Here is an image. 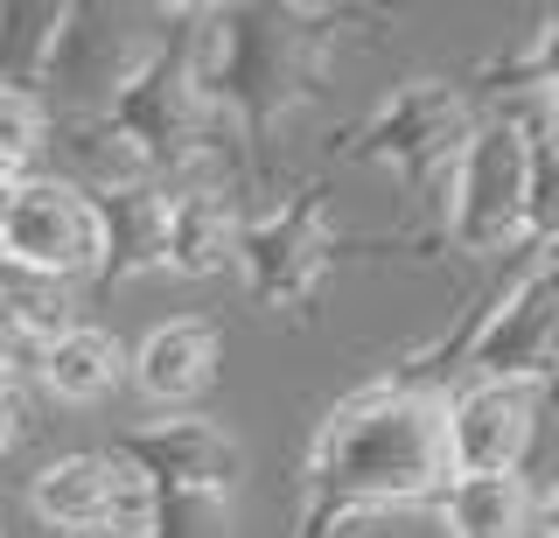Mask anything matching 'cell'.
<instances>
[{
	"label": "cell",
	"instance_id": "cell-10",
	"mask_svg": "<svg viewBox=\"0 0 559 538\" xmlns=\"http://www.w3.org/2000/svg\"><path fill=\"white\" fill-rule=\"evenodd\" d=\"M105 455L154 482V497H231L245 482V447L231 427L203 420V413H168V420L127 427Z\"/></svg>",
	"mask_w": 559,
	"mask_h": 538
},
{
	"label": "cell",
	"instance_id": "cell-12",
	"mask_svg": "<svg viewBox=\"0 0 559 538\" xmlns=\"http://www.w3.org/2000/svg\"><path fill=\"white\" fill-rule=\"evenodd\" d=\"M245 211L238 189H162V266L182 280H210V273L238 266Z\"/></svg>",
	"mask_w": 559,
	"mask_h": 538
},
{
	"label": "cell",
	"instance_id": "cell-8",
	"mask_svg": "<svg viewBox=\"0 0 559 538\" xmlns=\"http://www.w3.org/2000/svg\"><path fill=\"white\" fill-rule=\"evenodd\" d=\"M147 28H127V14L112 8H63V28L49 43V63H43V112H105L127 84L147 71L154 57Z\"/></svg>",
	"mask_w": 559,
	"mask_h": 538
},
{
	"label": "cell",
	"instance_id": "cell-11",
	"mask_svg": "<svg viewBox=\"0 0 559 538\" xmlns=\"http://www.w3.org/2000/svg\"><path fill=\"white\" fill-rule=\"evenodd\" d=\"M217 363H224L217 322L175 315L162 328H147V336L127 350V385H140L162 413H189L210 385H217Z\"/></svg>",
	"mask_w": 559,
	"mask_h": 538
},
{
	"label": "cell",
	"instance_id": "cell-16",
	"mask_svg": "<svg viewBox=\"0 0 559 538\" xmlns=\"http://www.w3.org/2000/svg\"><path fill=\"white\" fill-rule=\"evenodd\" d=\"M98 203V280H140L162 273V189H119Z\"/></svg>",
	"mask_w": 559,
	"mask_h": 538
},
{
	"label": "cell",
	"instance_id": "cell-23",
	"mask_svg": "<svg viewBox=\"0 0 559 538\" xmlns=\"http://www.w3.org/2000/svg\"><path fill=\"white\" fill-rule=\"evenodd\" d=\"M98 538H147V531H98Z\"/></svg>",
	"mask_w": 559,
	"mask_h": 538
},
{
	"label": "cell",
	"instance_id": "cell-19",
	"mask_svg": "<svg viewBox=\"0 0 559 538\" xmlns=\"http://www.w3.org/2000/svg\"><path fill=\"white\" fill-rule=\"evenodd\" d=\"M147 538H231V497H154Z\"/></svg>",
	"mask_w": 559,
	"mask_h": 538
},
{
	"label": "cell",
	"instance_id": "cell-21",
	"mask_svg": "<svg viewBox=\"0 0 559 538\" xmlns=\"http://www.w3.org/2000/svg\"><path fill=\"white\" fill-rule=\"evenodd\" d=\"M8 203H14V182H0V224H8Z\"/></svg>",
	"mask_w": 559,
	"mask_h": 538
},
{
	"label": "cell",
	"instance_id": "cell-20",
	"mask_svg": "<svg viewBox=\"0 0 559 538\" xmlns=\"http://www.w3.org/2000/svg\"><path fill=\"white\" fill-rule=\"evenodd\" d=\"M35 433V406H28V385H14V392H0V462L14 455Z\"/></svg>",
	"mask_w": 559,
	"mask_h": 538
},
{
	"label": "cell",
	"instance_id": "cell-15",
	"mask_svg": "<svg viewBox=\"0 0 559 538\" xmlns=\"http://www.w3.org/2000/svg\"><path fill=\"white\" fill-rule=\"evenodd\" d=\"M28 378L49 398H63V406H105V398L127 385V343L98 322H70L57 343H43Z\"/></svg>",
	"mask_w": 559,
	"mask_h": 538
},
{
	"label": "cell",
	"instance_id": "cell-6",
	"mask_svg": "<svg viewBox=\"0 0 559 538\" xmlns=\"http://www.w3.org/2000/svg\"><path fill=\"white\" fill-rule=\"evenodd\" d=\"M546 406L552 385H448L441 427L454 476H538L546 482Z\"/></svg>",
	"mask_w": 559,
	"mask_h": 538
},
{
	"label": "cell",
	"instance_id": "cell-4",
	"mask_svg": "<svg viewBox=\"0 0 559 538\" xmlns=\"http://www.w3.org/2000/svg\"><path fill=\"white\" fill-rule=\"evenodd\" d=\"M552 357H559L552 246H524V266L489 294V308L468 328L462 371L483 385H552Z\"/></svg>",
	"mask_w": 559,
	"mask_h": 538
},
{
	"label": "cell",
	"instance_id": "cell-14",
	"mask_svg": "<svg viewBox=\"0 0 559 538\" xmlns=\"http://www.w3.org/2000/svg\"><path fill=\"white\" fill-rule=\"evenodd\" d=\"M28 517L57 538H98L112 531V455H57L28 476Z\"/></svg>",
	"mask_w": 559,
	"mask_h": 538
},
{
	"label": "cell",
	"instance_id": "cell-9",
	"mask_svg": "<svg viewBox=\"0 0 559 538\" xmlns=\"http://www.w3.org/2000/svg\"><path fill=\"white\" fill-rule=\"evenodd\" d=\"M0 259L63 287L98 280V203L84 189H70L63 176H49V168L14 182L8 224H0Z\"/></svg>",
	"mask_w": 559,
	"mask_h": 538
},
{
	"label": "cell",
	"instance_id": "cell-5",
	"mask_svg": "<svg viewBox=\"0 0 559 538\" xmlns=\"http://www.w3.org/2000/svg\"><path fill=\"white\" fill-rule=\"evenodd\" d=\"M476 133V98L448 77H413L371 112V127L357 133V162H384L406 189L419 196H441L454 176V154Z\"/></svg>",
	"mask_w": 559,
	"mask_h": 538
},
{
	"label": "cell",
	"instance_id": "cell-1",
	"mask_svg": "<svg viewBox=\"0 0 559 538\" xmlns=\"http://www.w3.org/2000/svg\"><path fill=\"white\" fill-rule=\"evenodd\" d=\"M448 392L413 385V378H378L329 406L322 433L308 447V525L301 538H343L349 525L399 503H433L454 482L448 462V427H441Z\"/></svg>",
	"mask_w": 559,
	"mask_h": 538
},
{
	"label": "cell",
	"instance_id": "cell-22",
	"mask_svg": "<svg viewBox=\"0 0 559 538\" xmlns=\"http://www.w3.org/2000/svg\"><path fill=\"white\" fill-rule=\"evenodd\" d=\"M14 385H22V378H14V371H8V363H0V392H14Z\"/></svg>",
	"mask_w": 559,
	"mask_h": 538
},
{
	"label": "cell",
	"instance_id": "cell-13",
	"mask_svg": "<svg viewBox=\"0 0 559 538\" xmlns=\"http://www.w3.org/2000/svg\"><path fill=\"white\" fill-rule=\"evenodd\" d=\"M433 511L448 538H552V490L538 476H454Z\"/></svg>",
	"mask_w": 559,
	"mask_h": 538
},
{
	"label": "cell",
	"instance_id": "cell-18",
	"mask_svg": "<svg viewBox=\"0 0 559 538\" xmlns=\"http://www.w3.org/2000/svg\"><path fill=\"white\" fill-rule=\"evenodd\" d=\"M43 141H49L43 98L35 92H0V182L43 176Z\"/></svg>",
	"mask_w": 559,
	"mask_h": 538
},
{
	"label": "cell",
	"instance_id": "cell-17",
	"mask_svg": "<svg viewBox=\"0 0 559 538\" xmlns=\"http://www.w3.org/2000/svg\"><path fill=\"white\" fill-rule=\"evenodd\" d=\"M63 28V8L57 0H8L0 8V92H35L43 84V63H49V43Z\"/></svg>",
	"mask_w": 559,
	"mask_h": 538
},
{
	"label": "cell",
	"instance_id": "cell-7",
	"mask_svg": "<svg viewBox=\"0 0 559 538\" xmlns=\"http://www.w3.org/2000/svg\"><path fill=\"white\" fill-rule=\"evenodd\" d=\"M238 266H245V287H252L259 308H301L322 294L329 266H336V224H329V203L322 189H294L280 211L266 217H245V238H238Z\"/></svg>",
	"mask_w": 559,
	"mask_h": 538
},
{
	"label": "cell",
	"instance_id": "cell-24",
	"mask_svg": "<svg viewBox=\"0 0 559 538\" xmlns=\"http://www.w3.org/2000/svg\"><path fill=\"white\" fill-rule=\"evenodd\" d=\"M0 538H8V531H0Z\"/></svg>",
	"mask_w": 559,
	"mask_h": 538
},
{
	"label": "cell",
	"instance_id": "cell-3",
	"mask_svg": "<svg viewBox=\"0 0 559 538\" xmlns=\"http://www.w3.org/2000/svg\"><path fill=\"white\" fill-rule=\"evenodd\" d=\"M532 141H546V133H518L476 112V133L462 141L454 176L441 189L454 252L497 259L511 246H532Z\"/></svg>",
	"mask_w": 559,
	"mask_h": 538
},
{
	"label": "cell",
	"instance_id": "cell-2",
	"mask_svg": "<svg viewBox=\"0 0 559 538\" xmlns=\"http://www.w3.org/2000/svg\"><path fill=\"white\" fill-rule=\"evenodd\" d=\"M301 8H197V84L210 106H231L245 133H266L314 92L329 28Z\"/></svg>",
	"mask_w": 559,
	"mask_h": 538
}]
</instances>
